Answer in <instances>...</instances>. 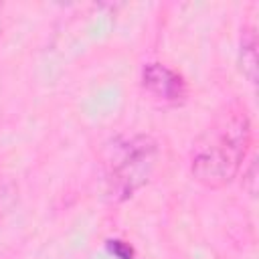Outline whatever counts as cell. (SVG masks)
Wrapping results in <instances>:
<instances>
[{
  "label": "cell",
  "mask_w": 259,
  "mask_h": 259,
  "mask_svg": "<svg viewBox=\"0 0 259 259\" xmlns=\"http://www.w3.org/2000/svg\"><path fill=\"white\" fill-rule=\"evenodd\" d=\"M251 119L243 105L233 103L198 136L190 154V172L208 188L229 184L241 170L251 146Z\"/></svg>",
  "instance_id": "cell-1"
},
{
  "label": "cell",
  "mask_w": 259,
  "mask_h": 259,
  "mask_svg": "<svg viewBox=\"0 0 259 259\" xmlns=\"http://www.w3.org/2000/svg\"><path fill=\"white\" fill-rule=\"evenodd\" d=\"M107 247H109V251H111L117 259H134V249H132L127 243L119 241V239L107 241Z\"/></svg>",
  "instance_id": "cell-5"
},
{
  "label": "cell",
  "mask_w": 259,
  "mask_h": 259,
  "mask_svg": "<svg viewBox=\"0 0 259 259\" xmlns=\"http://www.w3.org/2000/svg\"><path fill=\"white\" fill-rule=\"evenodd\" d=\"M241 71L251 83L257 81V38L253 30H247L241 40Z\"/></svg>",
  "instance_id": "cell-4"
},
{
  "label": "cell",
  "mask_w": 259,
  "mask_h": 259,
  "mask_svg": "<svg viewBox=\"0 0 259 259\" xmlns=\"http://www.w3.org/2000/svg\"><path fill=\"white\" fill-rule=\"evenodd\" d=\"M142 85L162 103L178 105L186 97V83L182 75L162 63H148L142 69Z\"/></svg>",
  "instance_id": "cell-3"
},
{
  "label": "cell",
  "mask_w": 259,
  "mask_h": 259,
  "mask_svg": "<svg viewBox=\"0 0 259 259\" xmlns=\"http://www.w3.org/2000/svg\"><path fill=\"white\" fill-rule=\"evenodd\" d=\"M156 160L158 144L150 136H134L115 142L105 160V182L109 196L115 200L130 198L150 180Z\"/></svg>",
  "instance_id": "cell-2"
}]
</instances>
